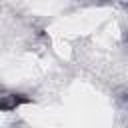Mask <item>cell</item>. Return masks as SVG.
Listing matches in <instances>:
<instances>
[{
  "label": "cell",
  "mask_w": 128,
  "mask_h": 128,
  "mask_svg": "<svg viewBox=\"0 0 128 128\" xmlns=\"http://www.w3.org/2000/svg\"><path fill=\"white\" fill-rule=\"evenodd\" d=\"M24 94H10V92H0V110H14L16 106L28 102Z\"/></svg>",
  "instance_id": "cell-1"
}]
</instances>
